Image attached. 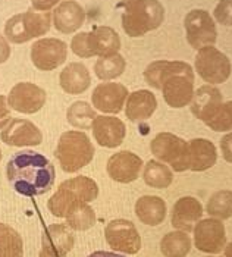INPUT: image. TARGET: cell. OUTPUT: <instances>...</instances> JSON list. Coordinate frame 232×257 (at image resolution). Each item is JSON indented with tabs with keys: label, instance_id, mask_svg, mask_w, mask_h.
Wrapping results in <instances>:
<instances>
[{
	"label": "cell",
	"instance_id": "cell-1",
	"mask_svg": "<svg viewBox=\"0 0 232 257\" xmlns=\"http://www.w3.org/2000/svg\"><path fill=\"white\" fill-rule=\"evenodd\" d=\"M6 177L17 193L33 197L46 194L53 187L56 171L53 163L41 153L22 150L9 159Z\"/></svg>",
	"mask_w": 232,
	"mask_h": 257
},
{
	"label": "cell",
	"instance_id": "cell-2",
	"mask_svg": "<svg viewBox=\"0 0 232 257\" xmlns=\"http://www.w3.org/2000/svg\"><path fill=\"white\" fill-rule=\"evenodd\" d=\"M150 87L162 90L163 99L174 109L185 107L194 96V72L191 65L181 60H156L144 71Z\"/></svg>",
	"mask_w": 232,
	"mask_h": 257
},
{
	"label": "cell",
	"instance_id": "cell-3",
	"mask_svg": "<svg viewBox=\"0 0 232 257\" xmlns=\"http://www.w3.org/2000/svg\"><path fill=\"white\" fill-rule=\"evenodd\" d=\"M98 196L96 181L79 175L66 179L59 185L58 191L47 201V207L56 218H66L74 209L82 204H88Z\"/></svg>",
	"mask_w": 232,
	"mask_h": 257
},
{
	"label": "cell",
	"instance_id": "cell-4",
	"mask_svg": "<svg viewBox=\"0 0 232 257\" xmlns=\"http://www.w3.org/2000/svg\"><path fill=\"white\" fill-rule=\"evenodd\" d=\"M165 20V8L159 0H130L122 14V28L133 37H143L157 30Z\"/></svg>",
	"mask_w": 232,
	"mask_h": 257
},
{
	"label": "cell",
	"instance_id": "cell-5",
	"mask_svg": "<svg viewBox=\"0 0 232 257\" xmlns=\"http://www.w3.org/2000/svg\"><path fill=\"white\" fill-rule=\"evenodd\" d=\"M62 171L74 174L87 166L94 158V146L82 131H66L59 137L55 150Z\"/></svg>",
	"mask_w": 232,
	"mask_h": 257
},
{
	"label": "cell",
	"instance_id": "cell-6",
	"mask_svg": "<svg viewBox=\"0 0 232 257\" xmlns=\"http://www.w3.org/2000/svg\"><path fill=\"white\" fill-rule=\"evenodd\" d=\"M52 27V14L28 9L6 21L5 37L14 44H22L33 39L43 37Z\"/></svg>",
	"mask_w": 232,
	"mask_h": 257
},
{
	"label": "cell",
	"instance_id": "cell-7",
	"mask_svg": "<svg viewBox=\"0 0 232 257\" xmlns=\"http://www.w3.org/2000/svg\"><path fill=\"white\" fill-rule=\"evenodd\" d=\"M194 66L201 79L210 85L222 84L231 77V60L214 46L200 49L197 52Z\"/></svg>",
	"mask_w": 232,
	"mask_h": 257
},
{
	"label": "cell",
	"instance_id": "cell-8",
	"mask_svg": "<svg viewBox=\"0 0 232 257\" xmlns=\"http://www.w3.org/2000/svg\"><path fill=\"white\" fill-rule=\"evenodd\" d=\"M187 147L188 143L185 140L171 133H160L150 143L153 156L165 165H171L175 172L188 171Z\"/></svg>",
	"mask_w": 232,
	"mask_h": 257
},
{
	"label": "cell",
	"instance_id": "cell-9",
	"mask_svg": "<svg viewBox=\"0 0 232 257\" xmlns=\"http://www.w3.org/2000/svg\"><path fill=\"white\" fill-rule=\"evenodd\" d=\"M184 27H185L187 41L195 50L213 46L217 40L216 22L207 11L203 9L190 11L185 15Z\"/></svg>",
	"mask_w": 232,
	"mask_h": 257
},
{
	"label": "cell",
	"instance_id": "cell-10",
	"mask_svg": "<svg viewBox=\"0 0 232 257\" xmlns=\"http://www.w3.org/2000/svg\"><path fill=\"white\" fill-rule=\"evenodd\" d=\"M104 237L107 244L121 253L136 254L141 248V237L136 225L127 219H115L109 222L104 229Z\"/></svg>",
	"mask_w": 232,
	"mask_h": 257
},
{
	"label": "cell",
	"instance_id": "cell-11",
	"mask_svg": "<svg viewBox=\"0 0 232 257\" xmlns=\"http://www.w3.org/2000/svg\"><path fill=\"white\" fill-rule=\"evenodd\" d=\"M47 94L46 91L33 82H20L12 87L8 96V104L11 109L25 113L33 115L37 113L46 104Z\"/></svg>",
	"mask_w": 232,
	"mask_h": 257
},
{
	"label": "cell",
	"instance_id": "cell-12",
	"mask_svg": "<svg viewBox=\"0 0 232 257\" xmlns=\"http://www.w3.org/2000/svg\"><path fill=\"white\" fill-rule=\"evenodd\" d=\"M68 58V46L59 39H40L31 46V60L40 71H53Z\"/></svg>",
	"mask_w": 232,
	"mask_h": 257
},
{
	"label": "cell",
	"instance_id": "cell-13",
	"mask_svg": "<svg viewBox=\"0 0 232 257\" xmlns=\"http://www.w3.org/2000/svg\"><path fill=\"white\" fill-rule=\"evenodd\" d=\"M194 244L203 253H219L226 245V232L222 220L201 219L194 226Z\"/></svg>",
	"mask_w": 232,
	"mask_h": 257
},
{
	"label": "cell",
	"instance_id": "cell-14",
	"mask_svg": "<svg viewBox=\"0 0 232 257\" xmlns=\"http://www.w3.org/2000/svg\"><path fill=\"white\" fill-rule=\"evenodd\" d=\"M0 140L14 147H33L40 146L43 141V134L40 128L28 119L12 118L11 122L2 130Z\"/></svg>",
	"mask_w": 232,
	"mask_h": 257
},
{
	"label": "cell",
	"instance_id": "cell-15",
	"mask_svg": "<svg viewBox=\"0 0 232 257\" xmlns=\"http://www.w3.org/2000/svg\"><path fill=\"white\" fill-rule=\"evenodd\" d=\"M128 88L119 82H101L93 90L91 101L97 110L107 113V115H116L119 113L125 101L128 99Z\"/></svg>",
	"mask_w": 232,
	"mask_h": 257
},
{
	"label": "cell",
	"instance_id": "cell-16",
	"mask_svg": "<svg viewBox=\"0 0 232 257\" xmlns=\"http://www.w3.org/2000/svg\"><path fill=\"white\" fill-rule=\"evenodd\" d=\"M106 169L109 177L113 181L121 184H130L140 177L143 169V160L136 153L124 150L110 156Z\"/></svg>",
	"mask_w": 232,
	"mask_h": 257
},
{
	"label": "cell",
	"instance_id": "cell-17",
	"mask_svg": "<svg viewBox=\"0 0 232 257\" xmlns=\"http://www.w3.org/2000/svg\"><path fill=\"white\" fill-rule=\"evenodd\" d=\"M91 130L97 144L107 149L119 147L127 136L125 123L119 118L110 115H97L93 120Z\"/></svg>",
	"mask_w": 232,
	"mask_h": 257
},
{
	"label": "cell",
	"instance_id": "cell-18",
	"mask_svg": "<svg viewBox=\"0 0 232 257\" xmlns=\"http://www.w3.org/2000/svg\"><path fill=\"white\" fill-rule=\"evenodd\" d=\"M85 22V12L75 0L60 2L52 14V24L62 34H72Z\"/></svg>",
	"mask_w": 232,
	"mask_h": 257
},
{
	"label": "cell",
	"instance_id": "cell-19",
	"mask_svg": "<svg viewBox=\"0 0 232 257\" xmlns=\"http://www.w3.org/2000/svg\"><path fill=\"white\" fill-rule=\"evenodd\" d=\"M75 238L72 231L62 223H55L47 226V229L43 234V248L41 251L47 256L52 257H65L71 248L74 247Z\"/></svg>",
	"mask_w": 232,
	"mask_h": 257
},
{
	"label": "cell",
	"instance_id": "cell-20",
	"mask_svg": "<svg viewBox=\"0 0 232 257\" xmlns=\"http://www.w3.org/2000/svg\"><path fill=\"white\" fill-rule=\"evenodd\" d=\"M222 103H223L222 93L214 85H203L197 91H194L190 106L194 116L207 123L216 115Z\"/></svg>",
	"mask_w": 232,
	"mask_h": 257
},
{
	"label": "cell",
	"instance_id": "cell-21",
	"mask_svg": "<svg viewBox=\"0 0 232 257\" xmlns=\"http://www.w3.org/2000/svg\"><path fill=\"white\" fill-rule=\"evenodd\" d=\"M217 160V150L210 140L194 139L188 141L187 166L188 171L204 172L214 166Z\"/></svg>",
	"mask_w": 232,
	"mask_h": 257
},
{
	"label": "cell",
	"instance_id": "cell-22",
	"mask_svg": "<svg viewBox=\"0 0 232 257\" xmlns=\"http://www.w3.org/2000/svg\"><path fill=\"white\" fill-rule=\"evenodd\" d=\"M203 216V206L194 197L179 198L172 209V225L176 231L191 232Z\"/></svg>",
	"mask_w": 232,
	"mask_h": 257
},
{
	"label": "cell",
	"instance_id": "cell-23",
	"mask_svg": "<svg viewBox=\"0 0 232 257\" xmlns=\"http://www.w3.org/2000/svg\"><path fill=\"white\" fill-rule=\"evenodd\" d=\"M157 109L156 96L149 90H137L128 94L125 101V115L131 122H144L153 116Z\"/></svg>",
	"mask_w": 232,
	"mask_h": 257
},
{
	"label": "cell",
	"instance_id": "cell-24",
	"mask_svg": "<svg viewBox=\"0 0 232 257\" xmlns=\"http://www.w3.org/2000/svg\"><path fill=\"white\" fill-rule=\"evenodd\" d=\"M59 84L65 93L78 96L88 90L91 77L85 65H82L81 62H72L62 69L59 75Z\"/></svg>",
	"mask_w": 232,
	"mask_h": 257
},
{
	"label": "cell",
	"instance_id": "cell-25",
	"mask_svg": "<svg viewBox=\"0 0 232 257\" xmlns=\"http://www.w3.org/2000/svg\"><path fill=\"white\" fill-rule=\"evenodd\" d=\"M90 46L94 56L98 58H107L118 55L121 50V37L113 28L100 25L88 31Z\"/></svg>",
	"mask_w": 232,
	"mask_h": 257
},
{
	"label": "cell",
	"instance_id": "cell-26",
	"mask_svg": "<svg viewBox=\"0 0 232 257\" xmlns=\"http://www.w3.org/2000/svg\"><path fill=\"white\" fill-rule=\"evenodd\" d=\"M136 215L143 223L157 226L166 218V203L157 196H143L137 200Z\"/></svg>",
	"mask_w": 232,
	"mask_h": 257
},
{
	"label": "cell",
	"instance_id": "cell-27",
	"mask_svg": "<svg viewBox=\"0 0 232 257\" xmlns=\"http://www.w3.org/2000/svg\"><path fill=\"white\" fill-rule=\"evenodd\" d=\"M143 179L149 187L162 190V188H168L172 184L174 174L168 165L159 160H149L147 165L144 166Z\"/></svg>",
	"mask_w": 232,
	"mask_h": 257
},
{
	"label": "cell",
	"instance_id": "cell-28",
	"mask_svg": "<svg viewBox=\"0 0 232 257\" xmlns=\"http://www.w3.org/2000/svg\"><path fill=\"white\" fill-rule=\"evenodd\" d=\"M160 250L165 257H185L191 250V238L182 231L169 232L162 238Z\"/></svg>",
	"mask_w": 232,
	"mask_h": 257
},
{
	"label": "cell",
	"instance_id": "cell-29",
	"mask_svg": "<svg viewBox=\"0 0 232 257\" xmlns=\"http://www.w3.org/2000/svg\"><path fill=\"white\" fill-rule=\"evenodd\" d=\"M96 116V110L87 101H82V100L72 103L66 112L68 122L78 130H90Z\"/></svg>",
	"mask_w": 232,
	"mask_h": 257
},
{
	"label": "cell",
	"instance_id": "cell-30",
	"mask_svg": "<svg viewBox=\"0 0 232 257\" xmlns=\"http://www.w3.org/2000/svg\"><path fill=\"white\" fill-rule=\"evenodd\" d=\"M24 244L21 235L9 225L0 223V257H22Z\"/></svg>",
	"mask_w": 232,
	"mask_h": 257
},
{
	"label": "cell",
	"instance_id": "cell-31",
	"mask_svg": "<svg viewBox=\"0 0 232 257\" xmlns=\"http://www.w3.org/2000/svg\"><path fill=\"white\" fill-rule=\"evenodd\" d=\"M127 68V62L125 59L118 53L113 56H107V58H100L94 63V74L98 79L101 81H110L118 77H121L124 74Z\"/></svg>",
	"mask_w": 232,
	"mask_h": 257
},
{
	"label": "cell",
	"instance_id": "cell-32",
	"mask_svg": "<svg viewBox=\"0 0 232 257\" xmlns=\"http://www.w3.org/2000/svg\"><path fill=\"white\" fill-rule=\"evenodd\" d=\"M207 213L214 219H228L232 216V191L219 190L207 201Z\"/></svg>",
	"mask_w": 232,
	"mask_h": 257
},
{
	"label": "cell",
	"instance_id": "cell-33",
	"mask_svg": "<svg viewBox=\"0 0 232 257\" xmlns=\"http://www.w3.org/2000/svg\"><path fill=\"white\" fill-rule=\"evenodd\" d=\"M66 222L71 229L85 231L96 223V213L90 204H82L66 216Z\"/></svg>",
	"mask_w": 232,
	"mask_h": 257
},
{
	"label": "cell",
	"instance_id": "cell-34",
	"mask_svg": "<svg viewBox=\"0 0 232 257\" xmlns=\"http://www.w3.org/2000/svg\"><path fill=\"white\" fill-rule=\"evenodd\" d=\"M206 125L216 133L232 131V100L223 101L216 115Z\"/></svg>",
	"mask_w": 232,
	"mask_h": 257
},
{
	"label": "cell",
	"instance_id": "cell-35",
	"mask_svg": "<svg viewBox=\"0 0 232 257\" xmlns=\"http://www.w3.org/2000/svg\"><path fill=\"white\" fill-rule=\"evenodd\" d=\"M71 49H72L74 55H77L78 58H82V59L94 56L93 52H91L88 33H78V34H75L72 37V41H71Z\"/></svg>",
	"mask_w": 232,
	"mask_h": 257
},
{
	"label": "cell",
	"instance_id": "cell-36",
	"mask_svg": "<svg viewBox=\"0 0 232 257\" xmlns=\"http://www.w3.org/2000/svg\"><path fill=\"white\" fill-rule=\"evenodd\" d=\"M213 20L225 27H232V0H220L216 5Z\"/></svg>",
	"mask_w": 232,
	"mask_h": 257
},
{
	"label": "cell",
	"instance_id": "cell-37",
	"mask_svg": "<svg viewBox=\"0 0 232 257\" xmlns=\"http://www.w3.org/2000/svg\"><path fill=\"white\" fill-rule=\"evenodd\" d=\"M11 107L8 104V99L0 94V131L11 122Z\"/></svg>",
	"mask_w": 232,
	"mask_h": 257
},
{
	"label": "cell",
	"instance_id": "cell-38",
	"mask_svg": "<svg viewBox=\"0 0 232 257\" xmlns=\"http://www.w3.org/2000/svg\"><path fill=\"white\" fill-rule=\"evenodd\" d=\"M220 152L226 162L232 163V133L225 134L220 140Z\"/></svg>",
	"mask_w": 232,
	"mask_h": 257
},
{
	"label": "cell",
	"instance_id": "cell-39",
	"mask_svg": "<svg viewBox=\"0 0 232 257\" xmlns=\"http://www.w3.org/2000/svg\"><path fill=\"white\" fill-rule=\"evenodd\" d=\"M60 0H31L33 9L40 11V12H49L55 6H58Z\"/></svg>",
	"mask_w": 232,
	"mask_h": 257
},
{
	"label": "cell",
	"instance_id": "cell-40",
	"mask_svg": "<svg viewBox=\"0 0 232 257\" xmlns=\"http://www.w3.org/2000/svg\"><path fill=\"white\" fill-rule=\"evenodd\" d=\"M11 56V46L5 36L0 34V63H5Z\"/></svg>",
	"mask_w": 232,
	"mask_h": 257
},
{
	"label": "cell",
	"instance_id": "cell-41",
	"mask_svg": "<svg viewBox=\"0 0 232 257\" xmlns=\"http://www.w3.org/2000/svg\"><path fill=\"white\" fill-rule=\"evenodd\" d=\"M88 257H125L118 253H112V251H94L91 253Z\"/></svg>",
	"mask_w": 232,
	"mask_h": 257
},
{
	"label": "cell",
	"instance_id": "cell-42",
	"mask_svg": "<svg viewBox=\"0 0 232 257\" xmlns=\"http://www.w3.org/2000/svg\"><path fill=\"white\" fill-rule=\"evenodd\" d=\"M225 257H232V241L225 247Z\"/></svg>",
	"mask_w": 232,
	"mask_h": 257
},
{
	"label": "cell",
	"instance_id": "cell-43",
	"mask_svg": "<svg viewBox=\"0 0 232 257\" xmlns=\"http://www.w3.org/2000/svg\"><path fill=\"white\" fill-rule=\"evenodd\" d=\"M40 257H52V256H47L46 253H43V251H41V253H40Z\"/></svg>",
	"mask_w": 232,
	"mask_h": 257
},
{
	"label": "cell",
	"instance_id": "cell-44",
	"mask_svg": "<svg viewBox=\"0 0 232 257\" xmlns=\"http://www.w3.org/2000/svg\"><path fill=\"white\" fill-rule=\"evenodd\" d=\"M0 162H2V150H0Z\"/></svg>",
	"mask_w": 232,
	"mask_h": 257
},
{
	"label": "cell",
	"instance_id": "cell-45",
	"mask_svg": "<svg viewBox=\"0 0 232 257\" xmlns=\"http://www.w3.org/2000/svg\"><path fill=\"white\" fill-rule=\"evenodd\" d=\"M124 2H125V3H128V2H130V0H124Z\"/></svg>",
	"mask_w": 232,
	"mask_h": 257
}]
</instances>
